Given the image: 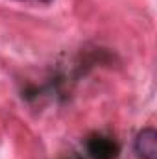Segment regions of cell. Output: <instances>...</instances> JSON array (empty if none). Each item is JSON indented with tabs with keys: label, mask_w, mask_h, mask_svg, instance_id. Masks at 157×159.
I'll return each mask as SVG.
<instances>
[{
	"label": "cell",
	"mask_w": 157,
	"mask_h": 159,
	"mask_svg": "<svg viewBox=\"0 0 157 159\" xmlns=\"http://www.w3.org/2000/svg\"><path fill=\"white\" fill-rule=\"evenodd\" d=\"M87 152L92 159H117L120 154V146L115 139L102 135V133H94L87 139Z\"/></svg>",
	"instance_id": "1"
},
{
	"label": "cell",
	"mask_w": 157,
	"mask_h": 159,
	"mask_svg": "<svg viewBox=\"0 0 157 159\" xmlns=\"http://www.w3.org/2000/svg\"><path fill=\"white\" fill-rule=\"evenodd\" d=\"M135 154L139 159H157V133L154 128H144L135 137Z\"/></svg>",
	"instance_id": "2"
},
{
	"label": "cell",
	"mask_w": 157,
	"mask_h": 159,
	"mask_svg": "<svg viewBox=\"0 0 157 159\" xmlns=\"http://www.w3.org/2000/svg\"><path fill=\"white\" fill-rule=\"evenodd\" d=\"M39 2H52V0H39Z\"/></svg>",
	"instance_id": "3"
}]
</instances>
